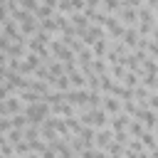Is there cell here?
<instances>
[{
    "label": "cell",
    "mask_w": 158,
    "mask_h": 158,
    "mask_svg": "<svg viewBox=\"0 0 158 158\" xmlns=\"http://www.w3.org/2000/svg\"><path fill=\"white\" fill-rule=\"evenodd\" d=\"M30 151H32V148H30V143H27V141H20V143L15 146V153H17V156H27Z\"/></svg>",
    "instance_id": "obj_29"
},
{
    "label": "cell",
    "mask_w": 158,
    "mask_h": 158,
    "mask_svg": "<svg viewBox=\"0 0 158 158\" xmlns=\"http://www.w3.org/2000/svg\"><path fill=\"white\" fill-rule=\"evenodd\" d=\"M111 138H114V131H111L109 126H104V128H96L94 143H96V148H106V146L111 143Z\"/></svg>",
    "instance_id": "obj_6"
},
{
    "label": "cell",
    "mask_w": 158,
    "mask_h": 158,
    "mask_svg": "<svg viewBox=\"0 0 158 158\" xmlns=\"http://www.w3.org/2000/svg\"><path fill=\"white\" fill-rule=\"evenodd\" d=\"M126 131H128V133H131L133 138H141V133L146 131V126H143V121H141V118H131V121H128V128H126Z\"/></svg>",
    "instance_id": "obj_14"
},
{
    "label": "cell",
    "mask_w": 158,
    "mask_h": 158,
    "mask_svg": "<svg viewBox=\"0 0 158 158\" xmlns=\"http://www.w3.org/2000/svg\"><path fill=\"white\" fill-rule=\"evenodd\" d=\"M101 99H104V94L101 91H89V109H99L101 106Z\"/></svg>",
    "instance_id": "obj_20"
},
{
    "label": "cell",
    "mask_w": 158,
    "mask_h": 158,
    "mask_svg": "<svg viewBox=\"0 0 158 158\" xmlns=\"http://www.w3.org/2000/svg\"><path fill=\"white\" fill-rule=\"evenodd\" d=\"M57 12H59V15H64V17H69V15H72V12H77V10L72 7V0H59Z\"/></svg>",
    "instance_id": "obj_19"
},
{
    "label": "cell",
    "mask_w": 158,
    "mask_h": 158,
    "mask_svg": "<svg viewBox=\"0 0 158 158\" xmlns=\"http://www.w3.org/2000/svg\"><path fill=\"white\" fill-rule=\"evenodd\" d=\"M146 52H148L151 57H156V59H158V42L148 37V42H146Z\"/></svg>",
    "instance_id": "obj_28"
},
{
    "label": "cell",
    "mask_w": 158,
    "mask_h": 158,
    "mask_svg": "<svg viewBox=\"0 0 158 158\" xmlns=\"http://www.w3.org/2000/svg\"><path fill=\"white\" fill-rule=\"evenodd\" d=\"M12 158H22V156H17V153H15V156H12Z\"/></svg>",
    "instance_id": "obj_44"
},
{
    "label": "cell",
    "mask_w": 158,
    "mask_h": 158,
    "mask_svg": "<svg viewBox=\"0 0 158 158\" xmlns=\"http://www.w3.org/2000/svg\"><path fill=\"white\" fill-rule=\"evenodd\" d=\"M141 143H143V148L153 151V148L158 146V133H156V131H151V128H146V131L141 133Z\"/></svg>",
    "instance_id": "obj_10"
},
{
    "label": "cell",
    "mask_w": 158,
    "mask_h": 158,
    "mask_svg": "<svg viewBox=\"0 0 158 158\" xmlns=\"http://www.w3.org/2000/svg\"><path fill=\"white\" fill-rule=\"evenodd\" d=\"M133 116H128L126 111H121V114H116V116H111L109 118V128L111 131H123V128H128V121H131Z\"/></svg>",
    "instance_id": "obj_5"
},
{
    "label": "cell",
    "mask_w": 158,
    "mask_h": 158,
    "mask_svg": "<svg viewBox=\"0 0 158 158\" xmlns=\"http://www.w3.org/2000/svg\"><path fill=\"white\" fill-rule=\"evenodd\" d=\"M7 141H10L12 146H17L20 141H25V131H22V128H10V131H7Z\"/></svg>",
    "instance_id": "obj_18"
},
{
    "label": "cell",
    "mask_w": 158,
    "mask_h": 158,
    "mask_svg": "<svg viewBox=\"0 0 158 158\" xmlns=\"http://www.w3.org/2000/svg\"><path fill=\"white\" fill-rule=\"evenodd\" d=\"M101 109H104L109 116H116V114H121V99L114 96V94H104V99H101Z\"/></svg>",
    "instance_id": "obj_4"
},
{
    "label": "cell",
    "mask_w": 158,
    "mask_h": 158,
    "mask_svg": "<svg viewBox=\"0 0 158 158\" xmlns=\"http://www.w3.org/2000/svg\"><path fill=\"white\" fill-rule=\"evenodd\" d=\"M153 22H138V35L141 37H151V32H153Z\"/></svg>",
    "instance_id": "obj_24"
},
{
    "label": "cell",
    "mask_w": 158,
    "mask_h": 158,
    "mask_svg": "<svg viewBox=\"0 0 158 158\" xmlns=\"http://www.w3.org/2000/svg\"><path fill=\"white\" fill-rule=\"evenodd\" d=\"M7 59H10L7 52H0V67H7Z\"/></svg>",
    "instance_id": "obj_37"
},
{
    "label": "cell",
    "mask_w": 158,
    "mask_h": 158,
    "mask_svg": "<svg viewBox=\"0 0 158 158\" xmlns=\"http://www.w3.org/2000/svg\"><path fill=\"white\" fill-rule=\"evenodd\" d=\"M121 0H101V10L104 12H118Z\"/></svg>",
    "instance_id": "obj_22"
},
{
    "label": "cell",
    "mask_w": 158,
    "mask_h": 158,
    "mask_svg": "<svg viewBox=\"0 0 158 158\" xmlns=\"http://www.w3.org/2000/svg\"><path fill=\"white\" fill-rule=\"evenodd\" d=\"M141 67H143V72H146V74H158V59H156V57H151V54L143 59V64H141Z\"/></svg>",
    "instance_id": "obj_17"
},
{
    "label": "cell",
    "mask_w": 158,
    "mask_h": 158,
    "mask_svg": "<svg viewBox=\"0 0 158 158\" xmlns=\"http://www.w3.org/2000/svg\"><path fill=\"white\" fill-rule=\"evenodd\" d=\"M20 7H22V10H27V12H37L40 0H20Z\"/></svg>",
    "instance_id": "obj_25"
},
{
    "label": "cell",
    "mask_w": 158,
    "mask_h": 158,
    "mask_svg": "<svg viewBox=\"0 0 158 158\" xmlns=\"http://www.w3.org/2000/svg\"><path fill=\"white\" fill-rule=\"evenodd\" d=\"M40 30H44V32H49V35H57V32H59V27H57V20H54V17L40 20Z\"/></svg>",
    "instance_id": "obj_16"
},
{
    "label": "cell",
    "mask_w": 158,
    "mask_h": 158,
    "mask_svg": "<svg viewBox=\"0 0 158 158\" xmlns=\"http://www.w3.org/2000/svg\"><path fill=\"white\" fill-rule=\"evenodd\" d=\"M121 5H123V7H136V10H138V7L146 5V0H121Z\"/></svg>",
    "instance_id": "obj_31"
},
{
    "label": "cell",
    "mask_w": 158,
    "mask_h": 158,
    "mask_svg": "<svg viewBox=\"0 0 158 158\" xmlns=\"http://www.w3.org/2000/svg\"><path fill=\"white\" fill-rule=\"evenodd\" d=\"M141 84L148 86L151 91H156V84H158V74H143L141 77Z\"/></svg>",
    "instance_id": "obj_21"
},
{
    "label": "cell",
    "mask_w": 158,
    "mask_h": 158,
    "mask_svg": "<svg viewBox=\"0 0 158 158\" xmlns=\"http://www.w3.org/2000/svg\"><path fill=\"white\" fill-rule=\"evenodd\" d=\"M146 5H148L151 10H158V0H146Z\"/></svg>",
    "instance_id": "obj_40"
},
{
    "label": "cell",
    "mask_w": 158,
    "mask_h": 158,
    "mask_svg": "<svg viewBox=\"0 0 158 158\" xmlns=\"http://www.w3.org/2000/svg\"><path fill=\"white\" fill-rule=\"evenodd\" d=\"M116 15H118V20H121L126 27H138V10H136V7H123V5H121Z\"/></svg>",
    "instance_id": "obj_3"
},
{
    "label": "cell",
    "mask_w": 158,
    "mask_h": 158,
    "mask_svg": "<svg viewBox=\"0 0 158 158\" xmlns=\"http://www.w3.org/2000/svg\"><path fill=\"white\" fill-rule=\"evenodd\" d=\"M138 22H153V25H158V20H156V10H151L148 5L138 7Z\"/></svg>",
    "instance_id": "obj_11"
},
{
    "label": "cell",
    "mask_w": 158,
    "mask_h": 158,
    "mask_svg": "<svg viewBox=\"0 0 158 158\" xmlns=\"http://www.w3.org/2000/svg\"><path fill=\"white\" fill-rule=\"evenodd\" d=\"M40 158H59V156H57V151H52V148L47 146V148H44V151L40 153Z\"/></svg>",
    "instance_id": "obj_36"
},
{
    "label": "cell",
    "mask_w": 158,
    "mask_h": 158,
    "mask_svg": "<svg viewBox=\"0 0 158 158\" xmlns=\"http://www.w3.org/2000/svg\"><path fill=\"white\" fill-rule=\"evenodd\" d=\"M143 106H148V109L158 111V91H151V96L146 99V104H143Z\"/></svg>",
    "instance_id": "obj_27"
},
{
    "label": "cell",
    "mask_w": 158,
    "mask_h": 158,
    "mask_svg": "<svg viewBox=\"0 0 158 158\" xmlns=\"http://www.w3.org/2000/svg\"><path fill=\"white\" fill-rule=\"evenodd\" d=\"M151 40H156V42H158V25L153 27V32H151Z\"/></svg>",
    "instance_id": "obj_42"
},
{
    "label": "cell",
    "mask_w": 158,
    "mask_h": 158,
    "mask_svg": "<svg viewBox=\"0 0 158 158\" xmlns=\"http://www.w3.org/2000/svg\"><path fill=\"white\" fill-rule=\"evenodd\" d=\"M72 7H74L77 12H84V7H86V0H72Z\"/></svg>",
    "instance_id": "obj_35"
},
{
    "label": "cell",
    "mask_w": 158,
    "mask_h": 158,
    "mask_svg": "<svg viewBox=\"0 0 158 158\" xmlns=\"http://www.w3.org/2000/svg\"><path fill=\"white\" fill-rule=\"evenodd\" d=\"M126 72H128V69H126V64H123V62H118V64H109V74H111L118 84H121V79H123V74H126Z\"/></svg>",
    "instance_id": "obj_15"
},
{
    "label": "cell",
    "mask_w": 158,
    "mask_h": 158,
    "mask_svg": "<svg viewBox=\"0 0 158 158\" xmlns=\"http://www.w3.org/2000/svg\"><path fill=\"white\" fill-rule=\"evenodd\" d=\"M121 111H126L128 116H133V118H136V116H138V111H141V106L136 104V99H123V101H121Z\"/></svg>",
    "instance_id": "obj_13"
},
{
    "label": "cell",
    "mask_w": 158,
    "mask_h": 158,
    "mask_svg": "<svg viewBox=\"0 0 158 158\" xmlns=\"http://www.w3.org/2000/svg\"><path fill=\"white\" fill-rule=\"evenodd\" d=\"M10 42H12V40H10L7 35H0V52H7V47H10Z\"/></svg>",
    "instance_id": "obj_34"
},
{
    "label": "cell",
    "mask_w": 158,
    "mask_h": 158,
    "mask_svg": "<svg viewBox=\"0 0 158 158\" xmlns=\"http://www.w3.org/2000/svg\"><path fill=\"white\" fill-rule=\"evenodd\" d=\"M79 118H81V123L84 126H91V128H104V126H109V114L99 106V109H86V111H81L79 114Z\"/></svg>",
    "instance_id": "obj_1"
},
{
    "label": "cell",
    "mask_w": 158,
    "mask_h": 158,
    "mask_svg": "<svg viewBox=\"0 0 158 158\" xmlns=\"http://www.w3.org/2000/svg\"><path fill=\"white\" fill-rule=\"evenodd\" d=\"M52 114V106L42 99V101H37V104H30V106H25V116L30 118V123L32 126H42V121L47 118Z\"/></svg>",
    "instance_id": "obj_2"
},
{
    "label": "cell",
    "mask_w": 158,
    "mask_h": 158,
    "mask_svg": "<svg viewBox=\"0 0 158 158\" xmlns=\"http://www.w3.org/2000/svg\"><path fill=\"white\" fill-rule=\"evenodd\" d=\"M121 84H123V86H128V89H136V86L141 84V74H138V72H131V69H128V72L123 74Z\"/></svg>",
    "instance_id": "obj_12"
},
{
    "label": "cell",
    "mask_w": 158,
    "mask_h": 158,
    "mask_svg": "<svg viewBox=\"0 0 158 158\" xmlns=\"http://www.w3.org/2000/svg\"><path fill=\"white\" fill-rule=\"evenodd\" d=\"M12 128V123H10V116H2L0 118V136H7V131Z\"/></svg>",
    "instance_id": "obj_30"
},
{
    "label": "cell",
    "mask_w": 158,
    "mask_h": 158,
    "mask_svg": "<svg viewBox=\"0 0 158 158\" xmlns=\"http://www.w3.org/2000/svg\"><path fill=\"white\" fill-rule=\"evenodd\" d=\"M7 20H10V10H7L5 5H0V27H2Z\"/></svg>",
    "instance_id": "obj_33"
},
{
    "label": "cell",
    "mask_w": 158,
    "mask_h": 158,
    "mask_svg": "<svg viewBox=\"0 0 158 158\" xmlns=\"http://www.w3.org/2000/svg\"><path fill=\"white\" fill-rule=\"evenodd\" d=\"M156 20H158V10H156Z\"/></svg>",
    "instance_id": "obj_46"
},
{
    "label": "cell",
    "mask_w": 158,
    "mask_h": 158,
    "mask_svg": "<svg viewBox=\"0 0 158 158\" xmlns=\"http://www.w3.org/2000/svg\"><path fill=\"white\" fill-rule=\"evenodd\" d=\"M156 91H158V84H156Z\"/></svg>",
    "instance_id": "obj_47"
},
{
    "label": "cell",
    "mask_w": 158,
    "mask_h": 158,
    "mask_svg": "<svg viewBox=\"0 0 158 158\" xmlns=\"http://www.w3.org/2000/svg\"><path fill=\"white\" fill-rule=\"evenodd\" d=\"M0 158H7V156H2V153H0Z\"/></svg>",
    "instance_id": "obj_45"
},
{
    "label": "cell",
    "mask_w": 158,
    "mask_h": 158,
    "mask_svg": "<svg viewBox=\"0 0 158 158\" xmlns=\"http://www.w3.org/2000/svg\"><path fill=\"white\" fill-rule=\"evenodd\" d=\"M123 44H128L131 49H136L138 47V40H141V35H138V27H126V32H123Z\"/></svg>",
    "instance_id": "obj_8"
},
{
    "label": "cell",
    "mask_w": 158,
    "mask_h": 158,
    "mask_svg": "<svg viewBox=\"0 0 158 158\" xmlns=\"http://www.w3.org/2000/svg\"><path fill=\"white\" fill-rule=\"evenodd\" d=\"M114 138H116L118 143H123V146H126V143H128V141H131L133 136H131V133H128V131L123 128V131H114Z\"/></svg>",
    "instance_id": "obj_26"
},
{
    "label": "cell",
    "mask_w": 158,
    "mask_h": 158,
    "mask_svg": "<svg viewBox=\"0 0 158 158\" xmlns=\"http://www.w3.org/2000/svg\"><path fill=\"white\" fill-rule=\"evenodd\" d=\"M109 158H123V153H114V156H109Z\"/></svg>",
    "instance_id": "obj_43"
},
{
    "label": "cell",
    "mask_w": 158,
    "mask_h": 158,
    "mask_svg": "<svg viewBox=\"0 0 158 158\" xmlns=\"http://www.w3.org/2000/svg\"><path fill=\"white\" fill-rule=\"evenodd\" d=\"M126 148H128V151H141L143 143H141V138H131V141L126 143Z\"/></svg>",
    "instance_id": "obj_32"
},
{
    "label": "cell",
    "mask_w": 158,
    "mask_h": 158,
    "mask_svg": "<svg viewBox=\"0 0 158 158\" xmlns=\"http://www.w3.org/2000/svg\"><path fill=\"white\" fill-rule=\"evenodd\" d=\"M7 79V67H0V84H5Z\"/></svg>",
    "instance_id": "obj_39"
},
{
    "label": "cell",
    "mask_w": 158,
    "mask_h": 158,
    "mask_svg": "<svg viewBox=\"0 0 158 158\" xmlns=\"http://www.w3.org/2000/svg\"><path fill=\"white\" fill-rule=\"evenodd\" d=\"M0 35H2V27H0Z\"/></svg>",
    "instance_id": "obj_48"
},
{
    "label": "cell",
    "mask_w": 158,
    "mask_h": 158,
    "mask_svg": "<svg viewBox=\"0 0 158 158\" xmlns=\"http://www.w3.org/2000/svg\"><path fill=\"white\" fill-rule=\"evenodd\" d=\"M42 5H49V7H54L57 10V5H59V0H40Z\"/></svg>",
    "instance_id": "obj_38"
},
{
    "label": "cell",
    "mask_w": 158,
    "mask_h": 158,
    "mask_svg": "<svg viewBox=\"0 0 158 158\" xmlns=\"http://www.w3.org/2000/svg\"><path fill=\"white\" fill-rule=\"evenodd\" d=\"M67 77H69L72 89H86V77L81 74V69H74V72H69Z\"/></svg>",
    "instance_id": "obj_9"
},
{
    "label": "cell",
    "mask_w": 158,
    "mask_h": 158,
    "mask_svg": "<svg viewBox=\"0 0 158 158\" xmlns=\"http://www.w3.org/2000/svg\"><path fill=\"white\" fill-rule=\"evenodd\" d=\"M156 133H158V126H156Z\"/></svg>",
    "instance_id": "obj_49"
},
{
    "label": "cell",
    "mask_w": 158,
    "mask_h": 158,
    "mask_svg": "<svg viewBox=\"0 0 158 158\" xmlns=\"http://www.w3.org/2000/svg\"><path fill=\"white\" fill-rule=\"evenodd\" d=\"M22 158H40V153H37V151H30V153H27V156H22Z\"/></svg>",
    "instance_id": "obj_41"
},
{
    "label": "cell",
    "mask_w": 158,
    "mask_h": 158,
    "mask_svg": "<svg viewBox=\"0 0 158 158\" xmlns=\"http://www.w3.org/2000/svg\"><path fill=\"white\" fill-rule=\"evenodd\" d=\"M123 151H126V146H123V143H118L116 138H111V143L106 146V153H109V156H114V153H123Z\"/></svg>",
    "instance_id": "obj_23"
},
{
    "label": "cell",
    "mask_w": 158,
    "mask_h": 158,
    "mask_svg": "<svg viewBox=\"0 0 158 158\" xmlns=\"http://www.w3.org/2000/svg\"><path fill=\"white\" fill-rule=\"evenodd\" d=\"M69 22L77 27V32H79V35H81V32L91 25V22H89V17H86L84 12H72V15H69Z\"/></svg>",
    "instance_id": "obj_7"
}]
</instances>
